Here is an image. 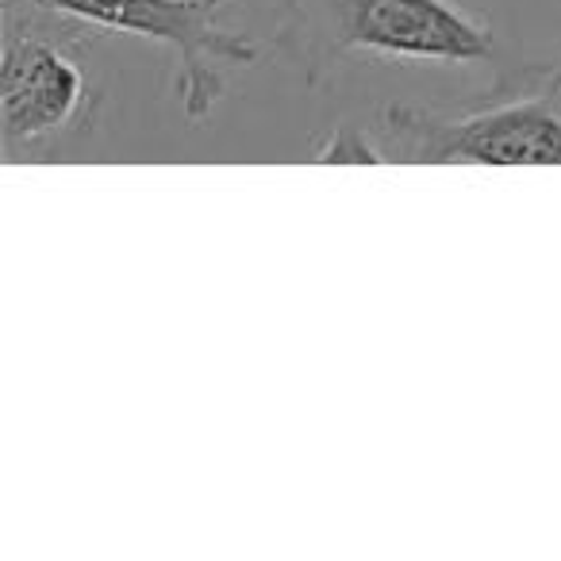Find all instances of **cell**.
Masks as SVG:
<instances>
[{"mask_svg": "<svg viewBox=\"0 0 561 561\" xmlns=\"http://www.w3.org/2000/svg\"><path fill=\"white\" fill-rule=\"evenodd\" d=\"M85 32L43 0H4L0 112L9 162H39L93 131L104 89Z\"/></svg>", "mask_w": 561, "mask_h": 561, "instance_id": "7a4b0ae2", "label": "cell"}, {"mask_svg": "<svg viewBox=\"0 0 561 561\" xmlns=\"http://www.w3.org/2000/svg\"><path fill=\"white\" fill-rule=\"evenodd\" d=\"M553 96H558V104H561V66H558V73H553Z\"/></svg>", "mask_w": 561, "mask_h": 561, "instance_id": "8992f818", "label": "cell"}, {"mask_svg": "<svg viewBox=\"0 0 561 561\" xmlns=\"http://www.w3.org/2000/svg\"><path fill=\"white\" fill-rule=\"evenodd\" d=\"M277 50L320 85L346 58L477 66L496 55L492 27L458 0H280Z\"/></svg>", "mask_w": 561, "mask_h": 561, "instance_id": "6da1fadb", "label": "cell"}, {"mask_svg": "<svg viewBox=\"0 0 561 561\" xmlns=\"http://www.w3.org/2000/svg\"><path fill=\"white\" fill-rule=\"evenodd\" d=\"M369 139L385 162L412 165H561V104L553 78L466 112L381 104Z\"/></svg>", "mask_w": 561, "mask_h": 561, "instance_id": "3957f363", "label": "cell"}, {"mask_svg": "<svg viewBox=\"0 0 561 561\" xmlns=\"http://www.w3.org/2000/svg\"><path fill=\"white\" fill-rule=\"evenodd\" d=\"M316 162H374L381 165L385 154L377 150V142L369 139V131H354V127H335L320 147L312 150Z\"/></svg>", "mask_w": 561, "mask_h": 561, "instance_id": "5b68a950", "label": "cell"}, {"mask_svg": "<svg viewBox=\"0 0 561 561\" xmlns=\"http://www.w3.org/2000/svg\"><path fill=\"white\" fill-rule=\"evenodd\" d=\"M58 16H70L93 32L131 35L158 43L178 62V93L185 119L201 124L227 93L231 66L257 58V39L219 27V12L231 0H43Z\"/></svg>", "mask_w": 561, "mask_h": 561, "instance_id": "277c9868", "label": "cell"}]
</instances>
